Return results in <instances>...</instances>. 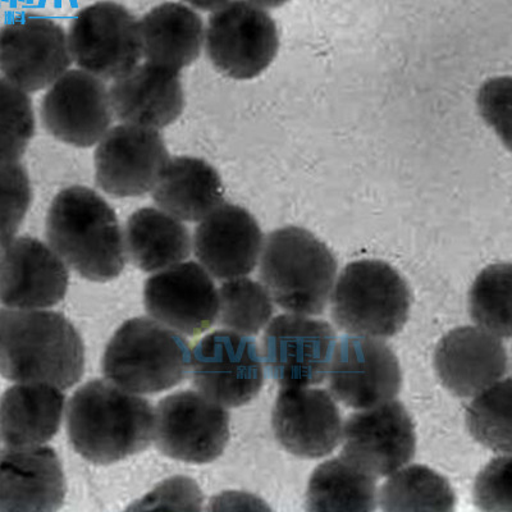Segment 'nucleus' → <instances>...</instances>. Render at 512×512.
Instances as JSON below:
<instances>
[{"instance_id": "nucleus-35", "label": "nucleus", "mask_w": 512, "mask_h": 512, "mask_svg": "<svg viewBox=\"0 0 512 512\" xmlns=\"http://www.w3.org/2000/svg\"><path fill=\"white\" fill-rule=\"evenodd\" d=\"M511 459L498 457L479 474L475 483V504L486 511H511Z\"/></svg>"}, {"instance_id": "nucleus-3", "label": "nucleus", "mask_w": 512, "mask_h": 512, "mask_svg": "<svg viewBox=\"0 0 512 512\" xmlns=\"http://www.w3.org/2000/svg\"><path fill=\"white\" fill-rule=\"evenodd\" d=\"M153 432L152 405L112 382L86 383L68 402V437L90 463L113 464L144 451Z\"/></svg>"}, {"instance_id": "nucleus-2", "label": "nucleus", "mask_w": 512, "mask_h": 512, "mask_svg": "<svg viewBox=\"0 0 512 512\" xmlns=\"http://www.w3.org/2000/svg\"><path fill=\"white\" fill-rule=\"evenodd\" d=\"M45 235L59 258L86 280L112 281L125 268V236L117 214L88 186L58 192L48 210Z\"/></svg>"}, {"instance_id": "nucleus-26", "label": "nucleus", "mask_w": 512, "mask_h": 512, "mask_svg": "<svg viewBox=\"0 0 512 512\" xmlns=\"http://www.w3.org/2000/svg\"><path fill=\"white\" fill-rule=\"evenodd\" d=\"M157 207L184 222H200L224 203L222 177L207 160L169 159L152 191Z\"/></svg>"}, {"instance_id": "nucleus-27", "label": "nucleus", "mask_w": 512, "mask_h": 512, "mask_svg": "<svg viewBox=\"0 0 512 512\" xmlns=\"http://www.w3.org/2000/svg\"><path fill=\"white\" fill-rule=\"evenodd\" d=\"M123 236L128 258L148 273L184 262L192 249L190 231L184 221L158 207L132 213Z\"/></svg>"}, {"instance_id": "nucleus-8", "label": "nucleus", "mask_w": 512, "mask_h": 512, "mask_svg": "<svg viewBox=\"0 0 512 512\" xmlns=\"http://www.w3.org/2000/svg\"><path fill=\"white\" fill-rule=\"evenodd\" d=\"M67 38L77 67L103 81L118 79L143 59L139 20L109 0L77 12Z\"/></svg>"}, {"instance_id": "nucleus-15", "label": "nucleus", "mask_w": 512, "mask_h": 512, "mask_svg": "<svg viewBox=\"0 0 512 512\" xmlns=\"http://www.w3.org/2000/svg\"><path fill=\"white\" fill-rule=\"evenodd\" d=\"M329 388L336 399L356 410L395 399L401 390L399 359L374 337H344L333 350Z\"/></svg>"}, {"instance_id": "nucleus-21", "label": "nucleus", "mask_w": 512, "mask_h": 512, "mask_svg": "<svg viewBox=\"0 0 512 512\" xmlns=\"http://www.w3.org/2000/svg\"><path fill=\"white\" fill-rule=\"evenodd\" d=\"M434 369L448 391L473 397L501 381L509 369V356L500 337L483 328L460 327L438 344Z\"/></svg>"}, {"instance_id": "nucleus-13", "label": "nucleus", "mask_w": 512, "mask_h": 512, "mask_svg": "<svg viewBox=\"0 0 512 512\" xmlns=\"http://www.w3.org/2000/svg\"><path fill=\"white\" fill-rule=\"evenodd\" d=\"M192 379L208 399L227 408L254 400L264 383V368L255 341L236 332L216 331L195 346Z\"/></svg>"}, {"instance_id": "nucleus-32", "label": "nucleus", "mask_w": 512, "mask_h": 512, "mask_svg": "<svg viewBox=\"0 0 512 512\" xmlns=\"http://www.w3.org/2000/svg\"><path fill=\"white\" fill-rule=\"evenodd\" d=\"M472 436L495 452H511V379L480 392L466 411Z\"/></svg>"}, {"instance_id": "nucleus-7", "label": "nucleus", "mask_w": 512, "mask_h": 512, "mask_svg": "<svg viewBox=\"0 0 512 512\" xmlns=\"http://www.w3.org/2000/svg\"><path fill=\"white\" fill-rule=\"evenodd\" d=\"M204 49L224 76L253 80L276 59L280 32L267 9L246 0H231L210 15Z\"/></svg>"}, {"instance_id": "nucleus-33", "label": "nucleus", "mask_w": 512, "mask_h": 512, "mask_svg": "<svg viewBox=\"0 0 512 512\" xmlns=\"http://www.w3.org/2000/svg\"><path fill=\"white\" fill-rule=\"evenodd\" d=\"M34 104L27 91L0 77V167L20 163L35 135Z\"/></svg>"}, {"instance_id": "nucleus-1", "label": "nucleus", "mask_w": 512, "mask_h": 512, "mask_svg": "<svg viewBox=\"0 0 512 512\" xmlns=\"http://www.w3.org/2000/svg\"><path fill=\"white\" fill-rule=\"evenodd\" d=\"M84 369V342L62 313L0 309V376L66 390Z\"/></svg>"}, {"instance_id": "nucleus-6", "label": "nucleus", "mask_w": 512, "mask_h": 512, "mask_svg": "<svg viewBox=\"0 0 512 512\" xmlns=\"http://www.w3.org/2000/svg\"><path fill=\"white\" fill-rule=\"evenodd\" d=\"M408 283L382 260L350 263L338 277L332 295V319L354 336L388 338L408 322Z\"/></svg>"}, {"instance_id": "nucleus-19", "label": "nucleus", "mask_w": 512, "mask_h": 512, "mask_svg": "<svg viewBox=\"0 0 512 512\" xmlns=\"http://www.w3.org/2000/svg\"><path fill=\"white\" fill-rule=\"evenodd\" d=\"M272 427L292 455L319 459L332 454L342 437L340 410L324 390L282 387L274 404Z\"/></svg>"}, {"instance_id": "nucleus-25", "label": "nucleus", "mask_w": 512, "mask_h": 512, "mask_svg": "<svg viewBox=\"0 0 512 512\" xmlns=\"http://www.w3.org/2000/svg\"><path fill=\"white\" fill-rule=\"evenodd\" d=\"M139 22L145 61L181 72L191 66L204 49L203 18L185 3L159 4Z\"/></svg>"}, {"instance_id": "nucleus-14", "label": "nucleus", "mask_w": 512, "mask_h": 512, "mask_svg": "<svg viewBox=\"0 0 512 512\" xmlns=\"http://www.w3.org/2000/svg\"><path fill=\"white\" fill-rule=\"evenodd\" d=\"M336 332L324 320L282 314L263 336L265 363L281 387H308L326 378Z\"/></svg>"}, {"instance_id": "nucleus-22", "label": "nucleus", "mask_w": 512, "mask_h": 512, "mask_svg": "<svg viewBox=\"0 0 512 512\" xmlns=\"http://www.w3.org/2000/svg\"><path fill=\"white\" fill-rule=\"evenodd\" d=\"M64 497L66 479L52 447L8 448L0 455V512H53Z\"/></svg>"}, {"instance_id": "nucleus-34", "label": "nucleus", "mask_w": 512, "mask_h": 512, "mask_svg": "<svg viewBox=\"0 0 512 512\" xmlns=\"http://www.w3.org/2000/svg\"><path fill=\"white\" fill-rule=\"evenodd\" d=\"M32 203V187L20 163L0 167V253L16 239Z\"/></svg>"}, {"instance_id": "nucleus-4", "label": "nucleus", "mask_w": 512, "mask_h": 512, "mask_svg": "<svg viewBox=\"0 0 512 512\" xmlns=\"http://www.w3.org/2000/svg\"><path fill=\"white\" fill-rule=\"evenodd\" d=\"M260 280L278 306L294 314L324 312L337 276V260L305 228L269 233L260 254Z\"/></svg>"}, {"instance_id": "nucleus-12", "label": "nucleus", "mask_w": 512, "mask_h": 512, "mask_svg": "<svg viewBox=\"0 0 512 512\" xmlns=\"http://www.w3.org/2000/svg\"><path fill=\"white\" fill-rule=\"evenodd\" d=\"M41 123L64 144L91 148L111 130L114 112L105 81L84 70H68L41 99Z\"/></svg>"}, {"instance_id": "nucleus-29", "label": "nucleus", "mask_w": 512, "mask_h": 512, "mask_svg": "<svg viewBox=\"0 0 512 512\" xmlns=\"http://www.w3.org/2000/svg\"><path fill=\"white\" fill-rule=\"evenodd\" d=\"M383 511H445L455 509L450 483L424 465H410L383 484L379 492Z\"/></svg>"}, {"instance_id": "nucleus-18", "label": "nucleus", "mask_w": 512, "mask_h": 512, "mask_svg": "<svg viewBox=\"0 0 512 512\" xmlns=\"http://www.w3.org/2000/svg\"><path fill=\"white\" fill-rule=\"evenodd\" d=\"M68 280L66 263L34 237H18L0 253V303L7 308H52L66 296Z\"/></svg>"}, {"instance_id": "nucleus-31", "label": "nucleus", "mask_w": 512, "mask_h": 512, "mask_svg": "<svg viewBox=\"0 0 512 512\" xmlns=\"http://www.w3.org/2000/svg\"><path fill=\"white\" fill-rule=\"evenodd\" d=\"M219 324L242 336L258 335L273 315L268 291L249 278L223 283L218 295Z\"/></svg>"}, {"instance_id": "nucleus-30", "label": "nucleus", "mask_w": 512, "mask_h": 512, "mask_svg": "<svg viewBox=\"0 0 512 512\" xmlns=\"http://www.w3.org/2000/svg\"><path fill=\"white\" fill-rule=\"evenodd\" d=\"M512 273L509 263L493 264L479 274L469 292V312L480 328L511 337Z\"/></svg>"}, {"instance_id": "nucleus-28", "label": "nucleus", "mask_w": 512, "mask_h": 512, "mask_svg": "<svg viewBox=\"0 0 512 512\" xmlns=\"http://www.w3.org/2000/svg\"><path fill=\"white\" fill-rule=\"evenodd\" d=\"M377 482L374 475L346 456L320 464L309 480L308 511H374Z\"/></svg>"}, {"instance_id": "nucleus-10", "label": "nucleus", "mask_w": 512, "mask_h": 512, "mask_svg": "<svg viewBox=\"0 0 512 512\" xmlns=\"http://www.w3.org/2000/svg\"><path fill=\"white\" fill-rule=\"evenodd\" d=\"M96 185L113 198H139L158 184L171 155L155 128L121 123L95 145Z\"/></svg>"}, {"instance_id": "nucleus-24", "label": "nucleus", "mask_w": 512, "mask_h": 512, "mask_svg": "<svg viewBox=\"0 0 512 512\" xmlns=\"http://www.w3.org/2000/svg\"><path fill=\"white\" fill-rule=\"evenodd\" d=\"M64 397L48 383H17L0 397V438L8 448L44 445L61 425Z\"/></svg>"}, {"instance_id": "nucleus-37", "label": "nucleus", "mask_w": 512, "mask_h": 512, "mask_svg": "<svg viewBox=\"0 0 512 512\" xmlns=\"http://www.w3.org/2000/svg\"><path fill=\"white\" fill-rule=\"evenodd\" d=\"M246 2L253 3L255 6L264 9H274L285 6L290 0H246Z\"/></svg>"}, {"instance_id": "nucleus-11", "label": "nucleus", "mask_w": 512, "mask_h": 512, "mask_svg": "<svg viewBox=\"0 0 512 512\" xmlns=\"http://www.w3.org/2000/svg\"><path fill=\"white\" fill-rule=\"evenodd\" d=\"M72 63L67 31L52 18L26 13L0 27V71L27 93L47 90Z\"/></svg>"}, {"instance_id": "nucleus-36", "label": "nucleus", "mask_w": 512, "mask_h": 512, "mask_svg": "<svg viewBox=\"0 0 512 512\" xmlns=\"http://www.w3.org/2000/svg\"><path fill=\"white\" fill-rule=\"evenodd\" d=\"M182 3H185L186 6L194 8L195 11L201 12H214L217 9L226 6L227 3H230L231 0H181Z\"/></svg>"}, {"instance_id": "nucleus-17", "label": "nucleus", "mask_w": 512, "mask_h": 512, "mask_svg": "<svg viewBox=\"0 0 512 512\" xmlns=\"http://www.w3.org/2000/svg\"><path fill=\"white\" fill-rule=\"evenodd\" d=\"M144 304L155 320L187 336L207 331L218 315L216 286L195 262L172 265L148 278Z\"/></svg>"}, {"instance_id": "nucleus-20", "label": "nucleus", "mask_w": 512, "mask_h": 512, "mask_svg": "<svg viewBox=\"0 0 512 512\" xmlns=\"http://www.w3.org/2000/svg\"><path fill=\"white\" fill-rule=\"evenodd\" d=\"M263 244L253 214L226 201L201 219L192 240L196 258L218 280L248 276L258 264Z\"/></svg>"}, {"instance_id": "nucleus-9", "label": "nucleus", "mask_w": 512, "mask_h": 512, "mask_svg": "<svg viewBox=\"0 0 512 512\" xmlns=\"http://www.w3.org/2000/svg\"><path fill=\"white\" fill-rule=\"evenodd\" d=\"M153 436L158 450L171 459L212 463L230 440V414L203 393L176 392L159 402Z\"/></svg>"}, {"instance_id": "nucleus-23", "label": "nucleus", "mask_w": 512, "mask_h": 512, "mask_svg": "<svg viewBox=\"0 0 512 512\" xmlns=\"http://www.w3.org/2000/svg\"><path fill=\"white\" fill-rule=\"evenodd\" d=\"M109 93L114 117L155 130L171 126L185 108L180 72L148 61L114 80Z\"/></svg>"}, {"instance_id": "nucleus-5", "label": "nucleus", "mask_w": 512, "mask_h": 512, "mask_svg": "<svg viewBox=\"0 0 512 512\" xmlns=\"http://www.w3.org/2000/svg\"><path fill=\"white\" fill-rule=\"evenodd\" d=\"M190 345L155 319L135 318L114 333L103 356V373L128 392L150 395L184 382Z\"/></svg>"}, {"instance_id": "nucleus-16", "label": "nucleus", "mask_w": 512, "mask_h": 512, "mask_svg": "<svg viewBox=\"0 0 512 512\" xmlns=\"http://www.w3.org/2000/svg\"><path fill=\"white\" fill-rule=\"evenodd\" d=\"M342 455L374 477H386L414 459L413 420L399 401L352 414L342 429Z\"/></svg>"}]
</instances>
